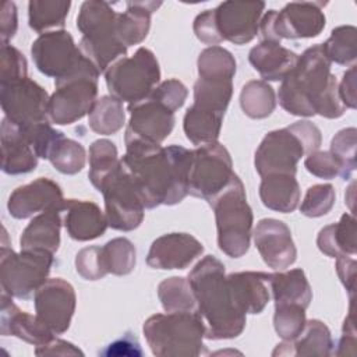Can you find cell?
Returning a JSON list of instances; mask_svg holds the SVG:
<instances>
[{
  "mask_svg": "<svg viewBox=\"0 0 357 357\" xmlns=\"http://www.w3.org/2000/svg\"><path fill=\"white\" fill-rule=\"evenodd\" d=\"M121 166L134 181L145 208L174 205L188 194L192 151L178 145L167 148L135 138H124Z\"/></svg>",
  "mask_w": 357,
  "mask_h": 357,
  "instance_id": "6da1fadb",
  "label": "cell"
},
{
  "mask_svg": "<svg viewBox=\"0 0 357 357\" xmlns=\"http://www.w3.org/2000/svg\"><path fill=\"white\" fill-rule=\"evenodd\" d=\"M278 98L280 106L296 116L321 114L337 119L346 110L337 81L331 73V61L321 45L311 46L298 56L294 68L282 79Z\"/></svg>",
  "mask_w": 357,
  "mask_h": 357,
  "instance_id": "7a4b0ae2",
  "label": "cell"
},
{
  "mask_svg": "<svg viewBox=\"0 0 357 357\" xmlns=\"http://www.w3.org/2000/svg\"><path fill=\"white\" fill-rule=\"evenodd\" d=\"M195 294L197 312L205 319L208 339L238 336L245 325V314L238 307L225 276V265L215 257L202 258L188 275Z\"/></svg>",
  "mask_w": 357,
  "mask_h": 357,
  "instance_id": "3957f363",
  "label": "cell"
},
{
  "mask_svg": "<svg viewBox=\"0 0 357 357\" xmlns=\"http://www.w3.org/2000/svg\"><path fill=\"white\" fill-rule=\"evenodd\" d=\"M116 18L117 13L110 4L99 0L84 1L77 15V28L82 33L78 47L99 73L127 53L116 33Z\"/></svg>",
  "mask_w": 357,
  "mask_h": 357,
  "instance_id": "277c9868",
  "label": "cell"
},
{
  "mask_svg": "<svg viewBox=\"0 0 357 357\" xmlns=\"http://www.w3.org/2000/svg\"><path fill=\"white\" fill-rule=\"evenodd\" d=\"M205 322L197 311L156 314L144 324V335L156 356H198L205 351Z\"/></svg>",
  "mask_w": 357,
  "mask_h": 357,
  "instance_id": "5b68a950",
  "label": "cell"
},
{
  "mask_svg": "<svg viewBox=\"0 0 357 357\" xmlns=\"http://www.w3.org/2000/svg\"><path fill=\"white\" fill-rule=\"evenodd\" d=\"M215 211L219 248L231 258L244 255L250 247L252 211L237 174L209 202Z\"/></svg>",
  "mask_w": 357,
  "mask_h": 357,
  "instance_id": "8992f818",
  "label": "cell"
},
{
  "mask_svg": "<svg viewBox=\"0 0 357 357\" xmlns=\"http://www.w3.org/2000/svg\"><path fill=\"white\" fill-rule=\"evenodd\" d=\"M98 68L84 59L63 78L56 79V91L49 99V120L73 124L89 113L98 95Z\"/></svg>",
  "mask_w": 357,
  "mask_h": 357,
  "instance_id": "52a82bcc",
  "label": "cell"
},
{
  "mask_svg": "<svg viewBox=\"0 0 357 357\" xmlns=\"http://www.w3.org/2000/svg\"><path fill=\"white\" fill-rule=\"evenodd\" d=\"M105 75L110 96L131 105L152 93L159 82L160 70L155 54L146 47H139L131 57L114 61Z\"/></svg>",
  "mask_w": 357,
  "mask_h": 357,
  "instance_id": "ba28073f",
  "label": "cell"
},
{
  "mask_svg": "<svg viewBox=\"0 0 357 357\" xmlns=\"http://www.w3.org/2000/svg\"><path fill=\"white\" fill-rule=\"evenodd\" d=\"M53 265V254L43 250H21L14 252L6 244L0 255V282L7 294L29 298L47 279Z\"/></svg>",
  "mask_w": 357,
  "mask_h": 357,
  "instance_id": "9c48e42d",
  "label": "cell"
},
{
  "mask_svg": "<svg viewBox=\"0 0 357 357\" xmlns=\"http://www.w3.org/2000/svg\"><path fill=\"white\" fill-rule=\"evenodd\" d=\"M324 3L293 1L280 11L269 10L259 21L258 31L262 40L278 42L284 39L314 38L325 26Z\"/></svg>",
  "mask_w": 357,
  "mask_h": 357,
  "instance_id": "30bf717a",
  "label": "cell"
},
{
  "mask_svg": "<svg viewBox=\"0 0 357 357\" xmlns=\"http://www.w3.org/2000/svg\"><path fill=\"white\" fill-rule=\"evenodd\" d=\"M98 191L105 197V216L112 229L130 231L141 225L145 205L121 163L105 178Z\"/></svg>",
  "mask_w": 357,
  "mask_h": 357,
  "instance_id": "8fae6325",
  "label": "cell"
},
{
  "mask_svg": "<svg viewBox=\"0 0 357 357\" xmlns=\"http://www.w3.org/2000/svg\"><path fill=\"white\" fill-rule=\"evenodd\" d=\"M227 149L219 142L201 145L192 151L188 176V194L204 198L208 204L230 183L234 176Z\"/></svg>",
  "mask_w": 357,
  "mask_h": 357,
  "instance_id": "7c38bea8",
  "label": "cell"
},
{
  "mask_svg": "<svg viewBox=\"0 0 357 357\" xmlns=\"http://www.w3.org/2000/svg\"><path fill=\"white\" fill-rule=\"evenodd\" d=\"M1 109L13 124L28 128L49 121L47 92L28 77L10 84H3L0 91Z\"/></svg>",
  "mask_w": 357,
  "mask_h": 357,
  "instance_id": "4fadbf2b",
  "label": "cell"
},
{
  "mask_svg": "<svg viewBox=\"0 0 357 357\" xmlns=\"http://www.w3.org/2000/svg\"><path fill=\"white\" fill-rule=\"evenodd\" d=\"M305 153L300 138L289 128L268 132L255 151V169L264 177L268 174H291L297 162Z\"/></svg>",
  "mask_w": 357,
  "mask_h": 357,
  "instance_id": "5bb4252c",
  "label": "cell"
},
{
  "mask_svg": "<svg viewBox=\"0 0 357 357\" xmlns=\"http://www.w3.org/2000/svg\"><path fill=\"white\" fill-rule=\"evenodd\" d=\"M31 53L38 70L56 79L67 75L84 57L70 32L64 29L39 35L32 43Z\"/></svg>",
  "mask_w": 357,
  "mask_h": 357,
  "instance_id": "9a60e30c",
  "label": "cell"
},
{
  "mask_svg": "<svg viewBox=\"0 0 357 357\" xmlns=\"http://www.w3.org/2000/svg\"><path fill=\"white\" fill-rule=\"evenodd\" d=\"M264 1H223L213 8L215 24L222 40L234 45L251 42L257 33L261 21Z\"/></svg>",
  "mask_w": 357,
  "mask_h": 357,
  "instance_id": "2e32d148",
  "label": "cell"
},
{
  "mask_svg": "<svg viewBox=\"0 0 357 357\" xmlns=\"http://www.w3.org/2000/svg\"><path fill=\"white\" fill-rule=\"evenodd\" d=\"M33 301L36 315L53 333L60 335L68 329L75 310V291L68 282L47 279L35 291Z\"/></svg>",
  "mask_w": 357,
  "mask_h": 357,
  "instance_id": "e0dca14e",
  "label": "cell"
},
{
  "mask_svg": "<svg viewBox=\"0 0 357 357\" xmlns=\"http://www.w3.org/2000/svg\"><path fill=\"white\" fill-rule=\"evenodd\" d=\"M128 112L131 117L124 138L160 144L174 127V112L151 96L128 105Z\"/></svg>",
  "mask_w": 357,
  "mask_h": 357,
  "instance_id": "ac0fdd59",
  "label": "cell"
},
{
  "mask_svg": "<svg viewBox=\"0 0 357 357\" xmlns=\"http://www.w3.org/2000/svg\"><path fill=\"white\" fill-rule=\"evenodd\" d=\"M255 247L272 269H286L297 257L289 227L276 219H262L254 230Z\"/></svg>",
  "mask_w": 357,
  "mask_h": 357,
  "instance_id": "d6986e66",
  "label": "cell"
},
{
  "mask_svg": "<svg viewBox=\"0 0 357 357\" xmlns=\"http://www.w3.org/2000/svg\"><path fill=\"white\" fill-rule=\"evenodd\" d=\"M202 251L204 245L191 234L169 233L152 243L146 264L155 269H184Z\"/></svg>",
  "mask_w": 357,
  "mask_h": 357,
  "instance_id": "ffe728a7",
  "label": "cell"
},
{
  "mask_svg": "<svg viewBox=\"0 0 357 357\" xmlns=\"http://www.w3.org/2000/svg\"><path fill=\"white\" fill-rule=\"evenodd\" d=\"M63 192L57 183L39 177L35 181L15 188L8 198V212L17 219L29 218L38 212L63 205Z\"/></svg>",
  "mask_w": 357,
  "mask_h": 357,
  "instance_id": "44dd1931",
  "label": "cell"
},
{
  "mask_svg": "<svg viewBox=\"0 0 357 357\" xmlns=\"http://www.w3.org/2000/svg\"><path fill=\"white\" fill-rule=\"evenodd\" d=\"M1 333L14 335L35 346H43L54 339V333L38 315L21 311L6 291L1 293Z\"/></svg>",
  "mask_w": 357,
  "mask_h": 357,
  "instance_id": "7402d4cb",
  "label": "cell"
},
{
  "mask_svg": "<svg viewBox=\"0 0 357 357\" xmlns=\"http://www.w3.org/2000/svg\"><path fill=\"white\" fill-rule=\"evenodd\" d=\"M63 212H66L64 226L68 236L78 241L93 240L109 226L100 208L91 201L64 199Z\"/></svg>",
  "mask_w": 357,
  "mask_h": 357,
  "instance_id": "603a6c76",
  "label": "cell"
},
{
  "mask_svg": "<svg viewBox=\"0 0 357 357\" xmlns=\"http://www.w3.org/2000/svg\"><path fill=\"white\" fill-rule=\"evenodd\" d=\"M1 169L7 174L28 173L38 165V156L22 131L6 117L1 123Z\"/></svg>",
  "mask_w": 357,
  "mask_h": 357,
  "instance_id": "cb8c5ba5",
  "label": "cell"
},
{
  "mask_svg": "<svg viewBox=\"0 0 357 357\" xmlns=\"http://www.w3.org/2000/svg\"><path fill=\"white\" fill-rule=\"evenodd\" d=\"M248 60L264 81H279L294 68L298 54L278 42L262 40L250 50Z\"/></svg>",
  "mask_w": 357,
  "mask_h": 357,
  "instance_id": "d4e9b609",
  "label": "cell"
},
{
  "mask_svg": "<svg viewBox=\"0 0 357 357\" xmlns=\"http://www.w3.org/2000/svg\"><path fill=\"white\" fill-rule=\"evenodd\" d=\"M61 212L63 205L46 209L35 216L21 234V250H43L54 254L60 244Z\"/></svg>",
  "mask_w": 357,
  "mask_h": 357,
  "instance_id": "484cf974",
  "label": "cell"
},
{
  "mask_svg": "<svg viewBox=\"0 0 357 357\" xmlns=\"http://www.w3.org/2000/svg\"><path fill=\"white\" fill-rule=\"evenodd\" d=\"M271 273L266 272H237L227 275V282L234 298L244 314H259L269 301Z\"/></svg>",
  "mask_w": 357,
  "mask_h": 357,
  "instance_id": "4316f807",
  "label": "cell"
},
{
  "mask_svg": "<svg viewBox=\"0 0 357 357\" xmlns=\"http://www.w3.org/2000/svg\"><path fill=\"white\" fill-rule=\"evenodd\" d=\"M127 10L117 14L116 33L119 40L126 46L142 42L151 26V14L156 11L160 1H127Z\"/></svg>",
  "mask_w": 357,
  "mask_h": 357,
  "instance_id": "83f0119b",
  "label": "cell"
},
{
  "mask_svg": "<svg viewBox=\"0 0 357 357\" xmlns=\"http://www.w3.org/2000/svg\"><path fill=\"white\" fill-rule=\"evenodd\" d=\"M262 204L278 212H293L300 201V187L291 174H268L259 185Z\"/></svg>",
  "mask_w": 357,
  "mask_h": 357,
  "instance_id": "f1b7e54d",
  "label": "cell"
},
{
  "mask_svg": "<svg viewBox=\"0 0 357 357\" xmlns=\"http://www.w3.org/2000/svg\"><path fill=\"white\" fill-rule=\"evenodd\" d=\"M233 92L231 78L198 77L194 85L192 107L223 116Z\"/></svg>",
  "mask_w": 357,
  "mask_h": 357,
  "instance_id": "f546056e",
  "label": "cell"
},
{
  "mask_svg": "<svg viewBox=\"0 0 357 357\" xmlns=\"http://www.w3.org/2000/svg\"><path fill=\"white\" fill-rule=\"evenodd\" d=\"M269 284L275 304H298L304 308L310 305L312 291L301 269L271 273Z\"/></svg>",
  "mask_w": 357,
  "mask_h": 357,
  "instance_id": "4dcf8cb0",
  "label": "cell"
},
{
  "mask_svg": "<svg viewBox=\"0 0 357 357\" xmlns=\"http://www.w3.org/2000/svg\"><path fill=\"white\" fill-rule=\"evenodd\" d=\"M318 248L328 257L356 254V220L344 213L337 223L324 227L317 238Z\"/></svg>",
  "mask_w": 357,
  "mask_h": 357,
  "instance_id": "1f68e13d",
  "label": "cell"
},
{
  "mask_svg": "<svg viewBox=\"0 0 357 357\" xmlns=\"http://www.w3.org/2000/svg\"><path fill=\"white\" fill-rule=\"evenodd\" d=\"M70 7L68 0H31L28 3L29 26L40 35L52 28H63Z\"/></svg>",
  "mask_w": 357,
  "mask_h": 357,
  "instance_id": "d6a6232c",
  "label": "cell"
},
{
  "mask_svg": "<svg viewBox=\"0 0 357 357\" xmlns=\"http://www.w3.org/2000/svg\"><path fill=\"white\" fill-rule=\"evenodd\" d=\"M223 116L198 110L195 107H188L184 116V132L185 137L194 145H206L218 142Z\"/></svg>",
  "mask_w": 357,
  "mask_h": 357,
  "instance_id": "836d02e7",
  "label": "cell"
},
{
  "mask_svg": "<svg viewBox=\"0 0 357 357\" xmlns=\"http://www.w3.org/2000/svg\"><path fill=\"white\" fill-rule=\"evenodd\" d=\"M159 300L166 312L197 311V300L188 278H170L158 287Z\"/></svg>",
  "mask_w": 357,
  "mask_h": 357,
  "instance_id": "e575fe53",
  "label": "cell"
},
{
  "mask_svg": "<svg viewBox=\"0 0 357 357\" xmlns=\"http://www.w3.org/2000/svg\"><path fill=\"white\" fill-rule=\"evenodd\" d=\"M286 342L296 349L293 354L304 356H326L332 353L333 346L328 326L318 319L307 321L303 332L296 339Z\"/></svg>",
  "mask_w": 357,
  "mask_h": 357,
  "instance_id": "d590c367",
  "label": "cell"
},
{
  "mask_svg": "<svg viewBox=\"0 0 357 357\" xmlns=\"http://www.w3.org/2000/svg\"><path fill=\"white\" fill-rule=\"evenodd\" d=\"M240 105L251 119L268 117L276 105L275 92L266 81H250L243 86Z\"/></svg>",
  "mask_w": 357,
  "mask_h": 357,
  "instance_id": "8d00e7d4",
  "label": "cell"
},
{
  "mask_svg": "<svg viewBox=\"0 0 357 357\" xmlns=\"http://www.w3.org/2000/svg\"><path fill=\"white\" fill-rule=\"evenodd\" d=\"M124 124V110L119 99L113 96H102L96 99L89 112V127L100 134L110 135L117 132Z\"/></svg>",
  "mask_w": 357,
  "mask_h": 357,
  "instance_id": "74e56055",
  "label": "cell"
},
{
  "mask_svg": "<svg viewBox=\"0 0 357 357\" xmlns=\"http://www.w3.org/2000/svg\"><path fill=\"white\" fill-rule=\"evenodd\" d=\"M357 29L353 25H342L332 31L329 39L322 43V50L328 60L336 64H351L357 56Z\"/></svg>",
  "mask_w": 357,
  "mask_h": 357,
  "instance_id": "f35d334b",
  "label": "cell"
},
{
  "mask_svg": "<svg viewBox=\"0 0 357 357\" xmlns=\"http://www.w3.org/2000/svg\"><path fill=\"white\" fill-rule=\"evenodd\" d=\"M120 165L117 148L107 139H98L89 146V180L99 188L105 178Z\"/></svg>",
  "mask_w": 357,
  "mask_h": 357,
  "instance_id": "ab89813d",
  "label": "cell"
},
{
  "mask_svg": "<svg viewBox=\"0 0 357 357\" xmlns=\"http://www.w3.org/2000/svg\"><path fill=\"white\" fill-rule=\"evenodd\" d=\"M102 258L107 273L127 275L135 266V248L128 238L117 237L102 247Z\"/></svg>",
  "mask_w": 357,
  "mask_h": 357,
  "instance_id": "60d3db41",
  "label": "cell"
},
{
  "mask_svg": "<svg viewBox=\"0 0 357 357\" xmlns=\"http://www.w3.org/2000/svg\"><path fill=\"white\" fill-rule=\"evenodd\" d=\"M236 74V60L231 53L220 46H211L198 57V77L231 78Z\"/></svg>",
  "mask_w": 357,
  "mask_h": 357,
  "instance_id": "b9f144b4",
  "label": "cell"
},
{
  "mask_svg": "<svg viewBox=\"0 0 357 357\" xmlns=\"http://www.w3.org/2000/svg\"><path fill=\"white\" fill-rule=\"evenodd\" d=\"M49 160L60 173L75 174L85 166V149L79 142L63 137L52 149Z\"/></svg>",
  "mask_w": 357,
  "mask_h": 357,
  "instance_id": "7bdbcfd3",
  "label": "cell"
},
{
  "mask_svg": "<svg viewBox=\"0 0 357 357\" xmlns=\"http://www.w3.org/2000/svg\"><path fill=\"white\" fill-rule=\"evenodd\" d=\"M305 308L298 304H275V331L283 340L296 339L305 326Z\"/></svg>",
  "mask_w": 357,
  "mask_h": 357,
  "instance_id": "ee69618b",
  "label": "cell"
},
{
  "mask_svg": "<svg viewBox=\"0 0 357 357\" xmlns=\"http://www.w3.org/2000/svg\"><path fill=\"white\" fill-rule=\"evenodd\" d=\"M342 166V177L349 180L350 174L356 169V128L340 130L331 142L329 151Z\"/></svg>",
  "mask_w": 357,
  "mask_h": 357,
  "instance_id": "f6af8a7d",
  "label": "cell"
},
{
  "mask_svg": "<svg viewBox=\"0 0 357 357\" xmlns=\"http://www.w3.org/2000/svg\"><path fill=\"white\" fill-rule=\"evenodd\" d=\"M335 204V190L331 184H315L310 187L300 205L303 215L318 218L326 215Z\"/></svg>",
  "mask_w": 357,
  "mask_h": 357,
  "instance_id": "bcb514c9",
  "label": "cell"
},
{
  "mask_svg": "<svg viewBox=\"0 0 357 357\" xmlns=\"http://www.w3.org/2000/svg\"><path fill=\"white\" fill-rule=\"evenodd\" d=\"M1 85L26 78V60L11 45H1Z\"/></svg>",
  "mask_w": 357,
  "mask_h": 357,
  "instance_id": "7dc6e473",
  "label": "cell"
},
{
  "mask_svg": "<svg viewBox=\"0 0 357 357\" xmlns=\"http://www.w3.org/2000/svg\"><path fill=\"white\" fill-rule=\"evenodd\" d=\"M77 272L86 280H98L107 272L105 269L102 258V247H86L82 248L75 258Z\"/></svg>",
  "mask_w": 357,
  "mask_h": 357,
  "instance_id": "c3c4849f",
  "label": "cell"
},
{
  "mask_svg": "<svg viewBox=\"0 0 357 357\" xmlns=\"http://www.w3.org/2000/svg\"><path fill=\"white\" fill-rule=\"evenodd\" d=\"M307 170L321 178H333L343 174L342 166L329 151H314L304 162Z\"/></svg>",
  "mask_w": 357,
  "mask_h": 357,
  "instance_id": "681fc988",
  "label": "cell"
},
{
  "mask_svg": "<svg viewBox=\"0 0 357 357\" xmlns=\"http://www.w3.org/2000/svg\"><path fill=\"white\" fill-rule=\"evenodd\" d=\"M187 88L183 82L178 79H166L162 84H159L152 93L149 95L151 98L156 99L162 105H165L167 109L172 112H176L178 107L183 106L185 98H187Z\"/></svg>",
  "mask_w": 357,
  "mask_h": 357,
  "instance_id": "f907efd6",
  "label": "cell"
},
{
  "mask_svg": "<svg viewBox=\"0 0 357 357\" xmlns=\"http://www.w3.org/2000/svg\"><path fill=\"white\" fill-rule=\"evenodd\" d=\"M194 32H195V36L206 45L218 46V43L222 42V38H220L216 24H215L213 10H205L204 13H201L195 17Z\"/></svg>",
  "mask_w": 357,
  "mask_h": 357,
  "instance_id": "816d5d0a",
  "label": "cell"
},
{
  "mask_svg": "<svg viewBox=\"0 0 357 357\" xmlns=\"http://www.w3.org/2000/svg\"><path fill=\"white\" fill-rule=\"evenodd\" d=\"M289 128L303 142V145L305 148V153H311V152H314L319 148V145H321V131L312 123H310L307 120H301V121H297V123L289 126Z\"/></svg>",
  "mask_w": 357,
  "mask_h": 357,
  "instance_id": "f5cc1de1",
  "label": "cell"
},
{
  "mask_svg": "<svg viewBox=\"0 0 357 357\" xmlns=\"http://www.w3.org/2000/svg\"><path fill=\"white\" fill-rule=\"evenodd\" d=\"M0 26H1V45H7L17 32V7L13 1H3L0 8Z\"/></svg>",
  "mask_w": 357,
  "mask_h": 357,
  "instance_id": "db71d44e",
  "label": "cell"
},
{
  "mask_svg": "<svg viewBox=\"0 0 357 357\" xmlns=\"http://www.w3.org/2000/svg\"><path fill=\"white\" fill-rule=\"evenodd\" d=\"M336 271L344 284L346 290L350 293V298L354 297V278H356V259L353 255H339L336 257Z\"/></svg>",
  "mask_w": 357,
  "mask_h": 357,
  "instance_id": "11a10c76",
  "label": "cell"
},
{
  "mask_svg": "<svg viewBox=\"0 0 357 357\" xmlns=\"http://www.w3.org/2000/svg\"><path fill=\"white\" fill-rule=\"evenodd\" d=\"M339 96L344 107H356V67L351 66L344 74L340 85H337Z\"/></svg>",
  "mask_w": 357,
  "mask_h": 357,
  "instance_id": "9f6ffc18",
  "label": "cell"
},
{
  "mask_svg": "<svg viewBox=\"0 0 357 357\" xmlns=\"http://www.w3.org/2000/svg\"><path fill=\"white\" fill-rule=\"evenodd\" d=\"M128 335L130 333H127L124 337L116 340L114 343H110L107 346V349L105 351H102V354H117V356H120V354H123V356H126V354H134V356L141 354L142 351L139 349V343L137 342L135 337L132 339Z\"/></svg>",
  "mask_w": 357,
  "mask_h": 357,
  "instance_id": "6f0895ef",
  "label": "cell"
}]
</instances>
